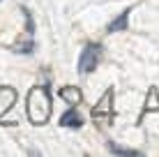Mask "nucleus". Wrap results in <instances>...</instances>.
Returning <instances> with one entry per match:
<instances>
[{
    "mask_svg": "<svg viewBox=\"0 0 159 157\" xmlns=\"http://www.w3.org/2000/svg\"><path fill=\"white\" fill-rule=\"evenodd\" d=\"M23 16H25V23H28L25 30H28V35H32V32H35V21H32V16H30V12L25 7H23Z\"/></svg>",
    "mask_w": 159,
    "mask_h": 157,
    "instance_id": "1a4fd4ad",
    "label": "nucleus"
},
{
    "mask_svg": "<svg viewBox=\"0 0 159 157\" xmlns=\"http://www.w3.org/2000/svg\"><path fill=\"white\" fill-rule=\"evenodd\" d=\"M60 97H62L67 104L76 106V104H81V99H83V93H81L76 85H65V88L60 90Z\"/></svg>",
    "mask_w": 159,
    "mask_h": 157,
    "instance_id": "39448f33",
    "label": "nucleus"
},
{
    "mask_svg": "<svg viewBox=\"0 0 159 157\" xmlns=\"http://www.w3.org/2000/svg\"><path fill=\"white\" fill-rule=\"evenodd\" d=\"M150 111H159V93H157L155 85H152L150 93H148V99H145V106H143V116H148ZM143 116H141V118H143Z\"/></svg>",
    "mask_w": 159,
    "mask_h": 157,
    "instance_id": "0eeeda50",
    "label": "nucleus"
},
{
    "mask_svg": "<svg viewBox=\"0 0 159 157\" xmlns=\"http://www.w3.org/2000/svg\"><path fill=\"white\" fill-rule=\"evenodd\" d=\"M127 25H129V9H125L118 19H113L111 23L106 25V30H108V32H120V30L127 28Z\"/></svg>",
    "mask_w": 159,
    "mask_h": 157,
    "instance_id": "423d86ee",
    "label": "nucleus"
},
{
    "mask_svg": "<svg viewBox=\"0 0 159 157\" xmlns=\"http://www.w3.org/2000/svg\"><path fill=\"white\" fill-rule=\"evenodd\" d=\"M51 116V93L46 85H35L28 93V118L32 125H44Z\"/></svg>",
    "mask_w": 159,
    "mask_h": 157,
    "instance_id": "f257e3e1",
    "label": "nucleus"
},
{
    "mask_svg": "<svg viewBox=\"0 0 159 157\" xmlns=\"http://www.w3.org/2000/svg\"><path fill=\"white\" fill-rule=\"evenodd\" d=\"M32 48H35V44L28 42V44H16L14 51H16V53H32Z\"/></svg>",
    "mask_w": 159,
    "mask_h": 157,
    "instance_id": "9d476101",
    "label": "nucleus"
},
{
    "mask_svg": "<svg viewBox=\"0 0 159 157\" xmlns=\"http://www.w3.org/2000/svg\"><path fill=\"white\" fill-rule=\"evenodd\" d=\"M108 150L113 155H127V157H139L141 150H134V148H125V145H118L116 141H108Z\"/></svg>",
    "mask_w": 159,
    "mask_h": 157,
    "instance_id": "6e6552de",
    "label": "nucleus"
},
{
    "mask_svg": "<svg viewBox=\"0 0 159 157\" xmlns=\"http://www.w3.org/2000/svg\"><path fill=\"white\" fill-rule=\"evenodd\" d=\"M99 116H106L108 120L113 118V90H106V95L99 99V104L92 109V118H99Z\"/></svg>",
    "mask_w": 159,
    "mask_h": 157,
    "instance_id": "7ed1b4c3",
    "label": "nucleus"
},
{
    "mask_svg": "<svg viewBox=\"0 0 159 157\" xmlns=\"http://www.w3.org/2000/svg\"><path fill=\"white\" fill-rule=\"evenodd\" d=\"M102 53H104L102 44H88L83 51H81V58H79V74H90L92 69L99 65Z\"/></svg>",
    "mask_w": 159,
    "mask_h": 157,
    "instance_id": "f03ea898",
    "label": "nucleus"
},
{
    "mask_svg": "<svg viewBox=\"0 0 159 157\" xmlns=\"http://www.w3.org/2000/svg\"><path fill=\"white\" fill-rule=\"evenodd\" d=\"M60 125H62V127H74V129H79L81 125H83V118L79 116L76 106H72L69 111L62 113V118H60Z\"/></svg>",
    "mask_w": 159,
    "mask_h": 157,
    "instance_id": "20e7f679",
    "label": "nucleus"
}]
</instances>
